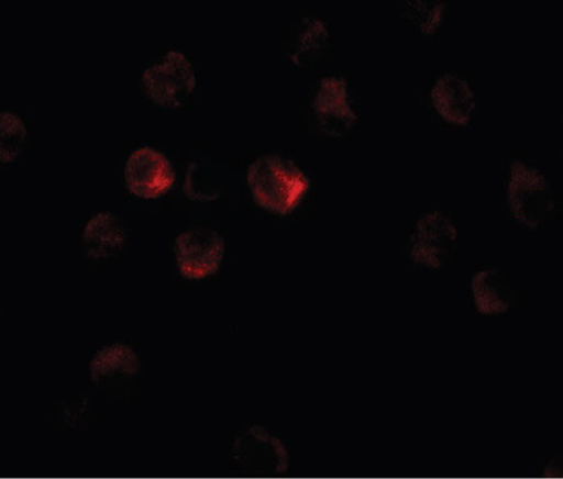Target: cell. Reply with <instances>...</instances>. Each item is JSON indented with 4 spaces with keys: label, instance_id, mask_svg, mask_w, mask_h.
<instances>
[{
    "label": "cell",
    "instance_id": "8992f818",
    "mask_svg": "<svg viewBox=\"0 0 563 479\" xmlns=\"http://www.w3.org/2000/svg\"><path fill=\"white\" fill-rule=\"evenodd\" d=\"M225 255V242L210 229H190L180 232L175 241V256L179 274L187 279H203L220 269Z\"/></svg>",
    "mask_w": 563,
    "mask_h": 479
},
{
    "label": "cell",
    "instance_id": "4fadbf2b",
    "mask_svg": "<svg viewBox=\"0 0 563 479\" xmlns=\"http://www.w3.org/2000/svg\"><path fill=\"white\" fill-rule=\"evenodd\" d=\"M89 370L95 383L114 381L137 376L141 360L132 347L123 343H112L97 352L90 361Z\"/></svg>",
    "mask_w": 563,
    "mask_h": 479
},
{
    "label": "cell",
    "instance_id": "9c48e42d",
    "mask_svg": "<svg viewBox=\"0 0 563 479\" xmlns=\"http://www.w3.org/2000/svg\"><path fill=\"white\" fill-rule=\"evenodd\" d=\"M435 114L452 125L468 124L478 108V97L470 79L457 70L443 71L430 89Z\"/></svg>",
    "mask_w": 563,
    "mask_h": 479
},
{
    "label": "cell",
    "instance_id": "6da1fadb",
    "mask_svg": "<svg viewBox=\"0 0 563 479\" xmlns=\"http://www.w3.org/2000/svg\"><path fill=\"white\" fill-rule=\"evenodd\" d=\"M247 183L254 201L275 214L294 212L311 186L306 171L279 153L254 158L247 168Z\"/></svg>",
    "mask_w": 563,
    "mask_h": 479
},
{
    "label": "cell",
    "instance_id": "8fae6325",
    "mask_svg": "<svg viewBox=\"0 0 563 479\" xmlns=\"http://www.w3.org/2000/svg\"><path fill=\"white\" fill-rule=\"evenodd\" d=\"M331 40L330 25L321 16L303 14L290 31L287 56L298 66H308L322 57Z\"/></svg>",
    "mask_w": 563,
    "mask_h": 479
},
{
    "label": "cell",
    "instance_id": "2e32d148",
    "mask_svg": "<svg viewBox=\"0 0 563 479\" xmlns=\"http://www.w3.org/2000/svg\"><path fill=\"white\" fill-rule=\"evenodd\" d=\"M26 141V125L21 115L12 111L0 114V157L11 163L21 155Z\"/></svg>",
    "mask_w": 563,
    "mask_h": 479
},
{
    "label": "cell",
    "instance_id": "277c9868",
    "mask_svg": "<svg viewBox=\"0 0 563 479\" xmlns=\"http://www.w3.org/2000/svg\"><path fill=\"white\" fill-rule=\"evenodd\" d=\"M459 243L460 230L451 216L440 211L429 212L415 225L410 257L417 266L439 270L450 264Z\"/></svg>",
    "mask_w": 563,
    "mask_h": 479
},
{
    "label": "cell",
    "instance_id": "ba28073f",
    "mask_svg": "<svg viewBox=\"0 0 563 479\" xmlns=\"http://www.w3.org/2000/svg\"><path fill=\"white\" fill-rule=\"evenodd\" d=\"M232 455L244 471L279 475L288 471V452L279 438L262 426H253L234 439Z\"/></svg>",
    "mask_w": 563,
    "mask_h": 479
},
{
    "label": "cell",
    "instance_id": "52a82bcc",
    "mask_svg": "<svg viewBox=\"0 0 563 479\" xmlns=\"http://www.w3.org/2000/svg\"><path fill=\"white\" fill-rule=\"evenodd\" d=\"M175 180L174 166L165 153L156 147H137L125 160V186L131 193L145 200L166 194Z\"/></svg>",
    "mask_w": 563,
    "mask_h": 479
},
{
    "label": "cell",
    "instance_id": "5bb4252c",
    "mask_svg": "<svg viewBox=\"0 0 563 479\" xmlns=\"http://www.w3.org/2000/svg\"><path fill=\"white\" fill-rule=\"evenodd\" d=\"M225 182L221 161L198 159L187 167L184 189L190 200L210 202L222 194Z\"/></svg>",
    "mask_w": 563,
    "mask_h": 479
},
{
    "label": "cell",
    "instance_id": "9a60e30c",
    "mask_svg": "<svg viewBox=\"0 0 563 479\" xmlns=\"http://www.w3.org/2000/svg\"><path fill=\"white\" fill-rule=\"evenodd\" d=\"M402 13L415 29L424 35H433L448 22L450 7L444 0H407Z\"/></svg>",
    "mask_w": 563,
    "mask_h": 479
},
{
    "label": "cell",
    "instance_id": "3957f363",
    "mask_svg": "<svg viewBox=\"0 0 563 479\" xmlns=\"http://www.w3.org/2000/svg\"><path fill=\"white\" fill-rule=\"evenodd\" d=\"M142 86L153 103L176 108L194 93L197 86L196 68L186 53L167 51L144 68Z\"/></svg>",
    "mask_w": 563,
    "mask_h": 479
},
{
    "label": "cell",
    "instance_id": "5b68a950",
    "mask_svg": "<svg viewBox=\"0 0 563 479\" xmlns=\"http://www.w3.org/2000/svg\"><path fill=\"white\" fill-rule=\"evenodd\" d=\"M312 112L320 129L330 135H341L358 121L350 81L342 75H325L316 86Z\"/></svg>",
    "mask_w": 563,
    "mask_h": 479
},
{
    "label": "cell",
    "instance_id": "30bf717a",
    "mask_svg": "<svg viewBox=\"0 0 563 479\" xmlns=\"http://www.w3.org/2000/svg\"><path fill=\"white\" fill-rule=\"evenodd\" d=\"M471 292L476 310L483 315H499L515 304V289L501 268L478 270L471 279Z\"/></svg>",
    "mask_w": 563,
    "mask_h": 479
},
{
    "label": "cell",
    "instance_id": "7a4b0ae2",
    "mask_svg": "<svg viewBox=\"0 0 563 479\" xmlns=\"http://www.w3.org/2000/svg\"><path fill=\"white\" fill-rule=\"evenodd\" d=\"M506 203L515 221L539 229L555 211V191L550 177L529 160L514 159L507 171Z\"/></svg>",
    "mask_w": 563,
    "mask_h": 479
},
{
    "label": "cell",
    "instance_id": "7c38bea8",
    "mask_svg": "<svg viewBox=\"0 0 563 479\" xmlns=\"http://www.w3.org/2000/svg\"><path fill=\"white\" fill-rule=\"evenodd\" d=\"M125 242V225L112 212L97 213L86 224L84 247L90 259L111 258L123 249Z\"/></svg>",
    "mask_w": 563,
    "mask_h": 479
}]
</instances>
